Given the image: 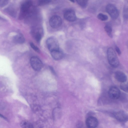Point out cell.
<instances>
[{
	"label": "cell",
	"mask_w": 128,
	"mask_h": 128,
	"mask_svg": "<svg viewBox=\"0 0 128 128\" xmlns=\"http://www.w3.org/2000/svg\"><path fill=\"white\" fill-rule=\"evenodd\" d=\"M32 2L30 0L25 1L22 4L20 13V18H23L27 17L32 10Z\"/></svg>",
	"instance_id": "6da1fadb"
},
{
	"label": "cell",
	"mask_w": 128,
	"mask_h": 128,
	"mask_svg": "<svg viewBox=\"0 0 128 128\" xmlns=\"http://www.w3.org/2000/svg\"><path fill=\"white\" fill-rule=\"evenodd\" d=\"M107 57L108 62L112 67L116 68L119 65V61L118 58L114 49L109 48L107 51Z\"/></svg>",
	"instance_id": "7a4b0ae2"
},
{
	"label": "cell",
	"mask_w": 128,
	"mask_h": 128,
	"mask_svg": "<svg viewBox=\"0 0 128 128\" xmlns=\"http://www.w3.org/2000/svg\"><path fill=\"white\" fill-rule=\"evenodd\" d=\"M46 42L48 48L50 52L60 50L59 44L55 38H49L47 39Z\"/></svg>",
	"instance_id": "3957f363"
},
{
	"label": "cell",
	"mask_w": 128,
	"mask_h": 128,
	"mask_svg": "<svg viewBox=\"0 0 128 128\" xmlns=\"http://www.w3.org/2000/svg\"><path fill=\"white\" fill-rule=\"evenodd\" d=\"M30 63L32 68L36 71L40 70L43 66V64L41 60L36 56H33L31 58Z\"/></svg>",
	"instance_id": "277c9868"
},
{
	"label": "cell",
	"mask_w": 128,
	"mask_h": 128,
	"mask_svg": "<svg viewBox=\"0 0 128 128\" xmlns=\"http://www.w3.org/2000/svg\"><path fill=\"white\" fill-rule=\"evenodd\" d=\"M106 10L111 18L113 19H116L119 15V12L116 8L114 5L109 4L106 7Z\"/></svg>",
	"instance_id": "5b68a950"
},
{
	"label": "cell",
	"mask_w": 128,
	"mask_h": 128,
	"mask_svg": "<svg viewBox=\"0 0 128 128\" xmlns=\"http://www.w3.org/2000/svg\"><path fill=\"white\" fill-rule=\"evenodd\" d=\"M62 22L61 18L57 15L52 16L50 18L49 23L50 26L53 28H57L60 26Z\"/></svg>",
	"instance_id": "8992f818"
},
{
	"label": "cell",
	"mask_w": 128,
	"mask_h": 128,
	"mask_svg": "<svg viewBox=\"0 0 128 128\" xmlns=\"http://www.w3.org/2000/svg\"><path fill=\"white\" fill-rule=\"evenodd\" d=\"M108 95L110 98L112 99L116 100L120 97V90L117 87L112 86L108 90Z\"/></svg>",
	"instance_id": "52a82bcc"
},
{
	"label": "cell",
	"mask_w": 128,
	"mask_h": 128,
	"mask_svg": "<svg viewBox=\"0 0 128 128\" xmlns=\"http://www.w3.org/2000/svg\"><path fill=\"white\" fill-rule=\"evenodd\" d=\"M64 17L66 20L70 22L74 21L76 18L74 11L70 9L67 10L65 11L64 13Z\"/></svg>",
	"instance_id": "ba28073f"
},
{
	"label": "cell",
	"mask_w": 128,
	"mask_h": 128,
	"mask_svg": "<svg viewBox=\"0 0 128 128\" xmlns=\"http://www.w3.org/2000/svg\"><path fill=\"white\" fill-rule=\"evenodd\" d=\"M113 115L116 119L121 122H125L128 120L127 115L122 111L114 112L113 113Z\"/></svg>",
	"instance_id": "9c48e42d"
},
{
	"label": "cell",
	"mask_w": 128,
	"mask_h": 128,
	"mask_svg": "<svg viewBox=\"0 0 128 128\" xmlns=\"http://www.w3.org/2000/svg\"><path fill=\"white\" fill-rule=\"evenodd\" d=\"M86 124L88 128H95L98 125V121L95 117L90 116L86 119Z\"/></svg>",
	"instance_id": "30bf717a"
},
{
	"label": "cell",
	"mask_w": 128,
	"mask_h": 128,
	"mask_svg": "<svg viewBox=\"0 0 128 128\" xmlns=\"http://www.w3.org/2000/svg\"><path fill=\"white\" fill-rule=\"evenodd\" d=\"M32 34L36 40L39 42L40 41L42 37V31L41 28H36L33 30Z\"/></svg>",
	"instance_id": "8fae6325"
},
{
	"label": "cell",
	"mask_w": 128,
	"mask_h": 128,
	"mask_svg": "<svg viewBox=\"0 0 128 128\" xmlns=\"http://www.w3.org/2000/svg\"><path fill=\"white\" fill-rule=\"evenodd\" d=\"M115 77L118 81L121 82H124L127 80L126 76L124 73L121 71L116 72L115 73Z\"/></svg>",
	"instance_id": "7c38bea8"
},
{
	"label": "cell",
	"mask_w": 128,
	"mask_h": 128,
	"mask_svg": "<svg viewBox=\"0 0 128 128\" xmlns=\"http://www.w3.org/2000/svg\"><path fill=\"white\" fill-rule=\"evenodd\" d=\"M50 54L52 58L56 60L61 59L64 56L63 52L60 50L50 52Z\"/></svg>",
	"instance_id": "4fadbf2b"
},
{
	"label": "cell",
	"mask_w": 128,
	"mask_h": 128,
	"mask_svg": "<svg viewBox=\"0 0 128 128\" xmlns=\"http://www.w3.org/2000/svg\"><path fill=\"white\" fill-rule=\"evenodd\" d=\"M13 40L16 43L22 44L24 42L25 38L22 34H19L14 37Z\"/></svg>",
	"instance_id": "5bb4252c"
},
{
	"label": "cell",
	"mask_w": 128,
	"mask_h": 128,
	"mask_svg": "<svg viewBox=\"0 0 128 128\" xmlns=\"http://www.w3.org/2000/svg\"><path fill=\"white\" fill-rule=\"evenodd\" d=\"M20 124L22 128H34L33 124L28 121H22L20 122Z\"/></svg>",
	"instance_id": "9a60e30c"
},
{
	"label": "cell",
	"mask_w": 128,
	"mask_h": 128,
	"mask_svg": "<svg viewBox=\"0 0 128 128\" xmlns=\"http://www.w3.org/2000/svg\"><path fill=\"white\" fill-rule=\"evenodd\" d=\"M104 30L108 35L111 38H112V27L109 25L106 26L104 27Z\"/></svg>",
	"instance_id": "2e32d148"
},
{
	"label": "cell",
	"mask_w": 128,
	"mask_h": 128,
	"mask_svg": "<svg viewBox=\"0 0 128 128\" xmlns=\"http://www.w3.org/2000/svg\"><path fill=\"white\" fill-rule=\"evenodd\" d=\"M78 4L83 8H86L88 4V1L86 0H76Z\"/></svg>",
	"instance_id": "e0dca14e"
},
{
	"label": "cell",
	"mask_w": 128,
	"mask_h": 128,
	"mask_svg": "<svg viewBox=\"0 0 128 128\" xmlns=\"http://www.w3.org/2000/svg\"><path fill=\"white\" fill-rule=\"evenodd\" d=\"M97 17L99 19L103 21L106 20L108 19V17L107 15L102 13L99 14Z\"/></svg>",
	"instance_id": "ac0fdd59"
},
{
	"label": "cell",
	"mask_w": 128,
	"mask_h": 128,
	"mask_svg": "<svg viewBox=\"0 0 128 128\" xmlns=\"http://www.w3.org/2000/svg\"><path fill=\"white\" fill-rule=\"evenodd\" d=\"M30 45L31 47L35 51L39 53L40 52V50L33 43L30 42Z\"/></svg>",
	"instance_id": "d6986e66"
},
{
	"label": "cell",
	"mask_w": 128,
	"mask_h": 128,
	"mask_svg": "<svg viewBox=\"0 0 128 128\" xmlns=\"http://www.w3.org/2000/svg\"><path fill=\"white\" fill-rule=\"evenodd\" d=\"M51 1L50 0H40L38 2V4L39 6H42L48 4Z\"/></svg>",
	"instance_id": "ffe728a7"
},
{
	"label": "cell",
	"mask_w": 128,
	"mask_h": 128,
	"mask_svg": "<svg viewBox=\"0 0 128 128\" xmlns=\"http://www.w3.org/2000/svg\"><path fill=\"white\" fill-rule=\"evenodd\" d=\"M120 88L124 91L126 92H128V86L126 84H122L120 85Z\"/></svg>",
	"instance_id": "44dd1931"
},
{
	"label": "cell",
	"mask_w": 128,
	"mask_h": 128,
	"mask_svg": "<svg viewBox=\"0 0 128 128\" xmlns=\"http://www.w3.org/2000/svg\"><path fill=\"white\" fill-rule=\"evenodd\" d=\"M8 0H0V7L4 6L8 4Z\"/></svg>",
	"instance_id": "7402d4cb"
},
{
	"label": "cell",
	"mask_w": 128,
	"mask_h": 128,
	"mask_svg": "<svg viewBox=\"0 0 128 128\" xmlns=\"http://www.w3.org/2000/svg\"><path fill=\"white\" fill-rule=\"evenodd\" d=\"M115 48L118 54L119 55H120L121 54V52L119 48L117 46H116Z\"/></svg>",
	"instance_id": "603a6c76"
},
{
	"label": "cell",
	"mask_w": 128,
	"mask_h": 128,
	"mask_svg": "<svg viewBox=\"0 0 128 128\" xmlns=\"http://www.w3.org/2000/svg\"><path fill=\"white\" fill-rule=\"evenodd\" d=\"M0 116L1 117H2L4 119L6 118L4 117L2 115H1L0 114Z\"/></svg>",
	"instance_id": "cb8c5ba5"
},
{
	"label": "cell",
	"mask_w": 128,
	"mask_h": 128,
	"mask_svg": "<svg viewBox=\"0 0 128 128\" xmlns=\"http://www.w3.org/2000/svg\"><path fill=\"white\" fill-rule=\"evenodd\" d=\"M71 2H74V0H71Z\"/></svg>",
	"instance_id": "d4e9b609"
}]
</instances>
